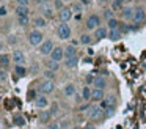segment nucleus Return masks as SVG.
<instances>
[{"mask_svg":"<svg viewBox=\"0 0 146 129\" xmlns=\"http://www.w3.org/2000/svg\"><path fill=\"white\" fill-rule=\"evenodd\" d=\"M102 25V16L96 14V13H93V14H90L88 17H86L85 21V28L88 31H94L98 27H101Z\"/></svg>","mask_w":146,"mask_h":129,"instance_id":"nucleus-1","label":"nucleus"},{"mask_svg":"<svg viewBox=\"0 0 146 129\" xmlns=\"http://www.w3.org/2000/svg\"><path fill=\"white\" fill-rule=\"evenodd\" d=\"M57 36L60 38V39H63V41L71 39V36H72V30H71V27L68 25V22H61V24L57 27Z\"/></svg>","mask_w":146,"mask_h":129,"instance_id":"nucleus-2","label":"nucleus"},{"mask_svg":"<svg viewBox=\"0 0 146 129\" xmlns=\"http://www.w3.org/2000/svg\"><path fill=\"white\" fill-rule=\"evenodd\" d=\"M29 43L32 44V46H35V47H39L42 44V41H44V35L39 31V28H35V30H32L29 33Z\"/></svg>","mask_w":146,"mask_h":129,"instance_id":"nucleus-3","label":"nucleus"},{"mask_svg":"<svg viewBox=\"0 0 146 129\" xmlns=\"http://www.w3.org/2000/svg\"><path fill=\"white\" fill-rule=\"evenodd\" d=\"M145 21H146V8H145V6H141V5L135 6V9H133L132 22L135 25H141Z\"/></svg>","mask_w":146,"mask_h":129,"instance_id":"nucleus-4","label":"nucleus"},{"mask_svg":"<svg viewBox=\"0 0 146 129\" xmlns=\"http://www.w3.org/2000/svg\"><path fill=\"white\" fill-rule=\"evenodd\" d=\"M86 116H88V120H99L101 118V115H104V110L101 109V106L99 104H93V106H88L86 107Z\"/></svg>","mask_w":146,"mask_h":129,"instance_id":"nucleus-5","label":"nucleus"},{"mask_svg":"<svg viewBox=\"0 0 146 129\" xmlns=\"http://www.w3.org/2000/svg\"><path fill=\"white\" fill-rule=\"evenodd\" d=\"M133 9H135V6H130V5H124L123 8H121L119 11V17L121 21L124 22H132V17H133Z\"/></svg>","mask_w":146,"mask_h":129,"instance_id":"nucleus-6","label":"nucleus"},{"mask_svg":"<svg viewBox=\"0 0 146 129\" xmlns=\"http://www.w3.org/2000/svg\"><path fill=\"white\" fill-rule=\"evenodd\" d=\"M74 16V11L71 6H64V8H61L60 11H58V19H60V22H69L71 19H72Z\"/></svg>","mask_w":146,"mask_h":129,"instance_id":"nucleus-7","label":"nucleus"},{"mask_svg":"<svg viewBox=\"0 0 146 129\" xmlns=\"http://www.w3.org/2000/svg\"><path fill=\"white\" fill-rule=\"evenodd\" d=\"M54 41L52 39H44L42 41V44L39 46V53L41 55H50V52L54 50Z\"/></svg>","mask_w":146,"mask_h":129,"instance_id":"nucleus-8","label":"nucleus"},{"mask_svg":"<svg viewBox=\"0 0 146 129\" xmlns=\"http://www.w3.org/2000/svg\"><path fill=\"white\" fill-rule=\"evenodd\" d=\"M54 90H55V84L50 80V79H46V80L39 85V93H42V94H49Z\"/></svg>","mask_w":146,"mask_h":129,"instance_id":"nucleus-9","label":"nucleus"},{"mask_svg":"<svg viewBox=\"0 0 146 129\" xmlns=\"http://www.w3.org/2000/svg\"><path fill=\"white\" fill-rule=\"evenodd\" d=\"M93 36H94L96 41H101V39H104V38H108L107 25H101V27H98L94 31H93Z\"/></svg>","mask_w":146,"mask_h":129,"instance_id":"nucleus-10","label":"nucleus"},{"mask_svg":"<svg viewBox=\"0 0 146 129\" xmlns=\"http://www.w3.org/2000/svg\"><path fill=\"white\" fill-rule=\"evenodd\" d=\"M50 58L55 60V61H63L64 60V47L55 46L54 50L50 52Z\"/></svg>","mask_w":146,"mask_h":129,"instance_id":"nucleus-11","label":"nucleus"},{"mask_svg":"<svg viewBox=\"0 0 146 129\" xmlns=\"http://www.w3.org/2000/svg\"><path fill=\"white\" fill-rule=\"evenodd\" d=\"M54 6L50 3H44V5L39 6V11H41V16H44L46 19H52L54 17Z\"/></svg>","mask_w":146,"mask_h":129,"instance_id":"nucleus-12","label":"nucleus"},{"mask_svg":"<svg viewBox=\"0 0 146 129\" xmlns=\"http://www.w3.org/2000/svg\"><path fill=\"white\" fill-rule=\"evenodd\" d=\"M11 60H13L16 65H24V63H25V53H24L22 50L16 49L13 52V55H11Z\"/></svg>","mask_w":146,"mask_h":129,"instance_id":"nucleus-13","label":"nucleus"},{"mask_svg":"<svg viewBox=\"0 0 146 129\" xmlns=\"http://www.w3.org/2000/svg\"><path fill=\"white\" fill-rule=\"evenodd\" d=\"M104 98H105V93L102 88H93L91 90V101L93 102H101Z\"/></svg>","mask_w":146,"mask_h":129,"instance_id":"nucleus-14","label":"nucleus"},{"mask_svg":"<svg viewBox=\"0 0 146 129\" xmlns=\"http://www.w3.org/2000/svg\"><path fill=\"white\" fill-rule=\"evenodd\" d=\"M32 24H33L35 28H39V30H41V28H44L46 25H47V19H46L44 16L39 14V16H35V17H33Z\"/></svg>","mask_w":146,"mask_h":129,"instance_id":"nucleus-15","label":"nucleus"},{"mask_svg":"<svg viewBox=\"0 0 146 129\" xmlns=\"http://www.w3.org/2000/svg\"><path fill=\"white\" fill-rule=\"evenodd\" d=\"M79 41H80V44H83V46H90V44H93L96 39H94V36H93L91 33L86 31V33H82L79 36Z\"/></svg>","mask_w":146,"mask_h":129,"instance_id":"nucleus-16","label":"nucleus"},{"mask_svg":"<svg viewBox=\"0 0 146 129\" xmlns=\"http://www.w3.org/2000/svg\"><path fill=\"white\" fill-rule=\"evenodd\" d=\"M107 79L104 77V76H98V77H94V82H93V87L94 88H102V90H105L107 88Z\"/></svg>","mask_w":146,"mask_h":129,"instance_id":"nucleus-17","label":"nucleus"},{"mask_svg":"<svg viewBox=\"0 0 146 129\" xmlns=\"http://www.w3.org/2000/svg\"><path fill=\"white\" fill-rule=\"evenodd\" d=\"M63 65L66 66V68H69V69H72V68H76L77 65H79V57H66V58L63 60Z\"/></svg>","mask_w":146,"mask_h":129,"instance_id":"nucleus-18","label":"nucleus"},{"mask_svg":"<svg viewBox=\"0 0 146 129\" xmlns=\"http://www.w3.org/2000/svg\"><path fill=\"white\" fill-rule=\"evenodd\" d=\"M123 31L119 28H113V30H108V39L110 41H119L123 38Z\"/></svg>","mask_w":146,"mask_h":129,"instance_id":"nucleus-19","label":"nucleus"},{"mask_svg":"<svg viewBox=\"0 0 146 129\" xmlns=\"http://www.w3.org/2000/svg\"><path fill=\"white\" fill-rule=\"evenodd\" d=\"M35 102H36V107L38 109H46V107L49 106V101H47V98H46V94H39L38 98L35 99Z\"/></svg>","mask_w":146,"mask_h":129,"instance_id":"nucleus-20","label":"nucleus"},{"mask_svg":"<svg viewBox=\"0 0 146 129\" xmlns=\"http://www.w3.org/2000/svg\"><path fill=\"white\" fill-rule=\"evenodd\" d=\"M63 94H64V96H68V98L74 96V94H76V85H74V84H68V85H64V88H63Z\"/></svg>","mask_w":146,"mask_h":129,"instance_id":"nucleus-21","label":"nucleus"},{"mask_svg":"<svg viewBox=\"0 0 146 129\" xmlns=\"http://www.w3.org/2000/svg\"><path fill=\"white\" fill-rule=\"evenodd\" d=\"M107 22V28L108 30H113V28H119V25H121V21L119 19H116V17H111V19H108V21H105Z\"/></svg>","mask_w":146,"mask_h":129,"instance_id":"nucleus-22","label":"nucleus"},{"mask_svg":"<svg viewBox=\"0 0 146 129\" xmlns=\"http://www.w3.org/2000/svg\"><path fill=\"white\" fill-rule=\"evenodd\" d=\"M76 55H77V46L69 44V46L64 47V58L66 57H76Z\"/></svg>","mask_w":146,"mask_h":129,"instance_id":"nucleus-23","label":"nucleus"},{"mask_svg":"<svg viewBox=\"0 0 146 129\" xmlns=\"http://www.w3.org/2000/svg\"><path fill=\"white\" fill-rule=\"evenodd\" d=\"M126 5V0H111L110 2V8L113 11H121V8Z\"/></svg>","mask_w":146,"mask_h":129,"instance_id":"nucleus-24","label":"nucleus"},{"mask_svg":"<svg viewBox=\"0 0 146 129\" xmlns=\"http://www.w3.org/2000/svg\"><path fill=\"white\" fill-rule=\"evenodd\" d=\"M71 8H72V11L76 13V14H82L83 9H85V5H83L82 2H72L71 3Z\"/></svg>","mask_w":146,"mask_h":129,"instance_id":"nucleus-25","label":"nucleus"},{"mask_svg":"<svg viewBox=\"0 0 146 129\" xmlns=\"http://www.w3.org/2000/svg\"><path fill=\"white\" fill-rule=\"evenodd\" d=\"M14 11H16V14H17V16H29V14H30V6L17 5Z\"/></svg>","mask_w":146,"mask_h":129,"instance_id":"nucleus-26","label":"nucleus"},{"mask_svg":"<svg viewBox=\"0 0 146 129\" xmlns=\"http://www.w3.org/2000/svg\"><path fill=\"white\" fill-rule=\"evenodd\" d=\"M115 17V11L110 8V5L105 6L104 9H102V19H105V21H108V19Z\"/></svg>","mask_w":146,"mask_h":129,"instance_id":"nucleus-27","label":"nucleus"},{"mask_svg":"<svg viewBox=\"0 0 146 129\" xmlns=\"http://www.w3.org/2000/svg\"><path fill=\"white\" fill-rule=\"evenodd\" d=\"M10 60H11V57L8 53H0V66L2 68H8L10 66Z\"/></svg>","mask_w":146,"mask_h":129,"instance_id":"nucleus-28","label":"nucleus"},{"mask_svg":"<svg viewBox=\"0 0 146 129\" xmlns=\"http://www.w3.org/2000/svg\"><path fill=\"white\" fill-rule=\"evenodd\" d=\"M82 98L83 101H91V88H90V85L82 88Z\"/></svg>","mask_w":146,"mask_h":129,"instance_id":"nucleus-29","label":"nucleus"},{"mask_svg":"<svg viewBox=\"0 0 146 129\" xmlns=\"http://www.w3.org/2000/svg\"><path fill=\"white\" fill-rule=\"evenodd\" d=\"M60 61H55V60H49V61H46V66H47V69H52V71H58L60 69V65H58Z\"/></svg>","mask_w":146,"mask_h":129,"instance_id":"nucleus-30","label":"nucleus"},{"mask_svg":"<svg viewBox=\"0 0 146 129\" xmlns=\"http://www.w3.org/2000/svg\"><path fill=\"white\" fill-rule=\"evenodd\" d=\"M115 110H116V106H108L107 109H104V116H105V118L113 116L115 115Z\"/></svg>","mask_w":146,"mask_h":129,"instance_id":"nucleus-31","label":"nucleus"},{"mask_svg":"<svg viewBox=\"0 0 146 129\" xmlns=\"http://www.w3.org/2000/svg\"><path fill=\"white\" fill-rule=\"evenodd\" d=\"M13 124L24 126V124H25V118H24L22 115H13Z\"/></svg>","mask_w":146,"mask_h":129,"instance_id":"nucleus-32","label":"nucleus"},{"mask_svg":"<svg viewBox=\"0 0 146 129\" xmlns=\"http://www.w3.org/2000/svg\"><path fill=\"white\" fill-rule=\"evenodd\" d=\"M17 24H19L21 27H25V25L30 24V17L29 16H17Z\"/></svg>","mask_w":146,"mask_h":129,"instance_id":"nucleus-33","label":"nucleus"},{"mask_svg":"<svg viewBox=\"0 0 146 129\" xmlns=\"http://www.w3.org/2000/svg\"><path fill=\"white\" fill-rule=\"evenodd\" d=\"M50 116H52L50 112H41V115H39V121L41 123H49L50 121Z\"/></svg>","mask_w":146,"mask_h":129,"instance_id":"nucleus-34","label":"nucleus"},{"mask_svg":"<svg viewBox=\"0 0 146 129\" xmlns=\"http://www.w3.org/2000/svg\"><path fill=\"white\" fill-rule=\"evenodd\" d=\"M14 71H16V74H17V76H25V74H27V69L24 68L22 65H16Z\"/></svg>","mask_w":146,"mask_h":129,"instance_id":"nucleus-35","label":"nucleus"},{"mask_svg":"<svg viewBox=\"0 0 146 129\" xmlns=\"http://www.w3.org/2000/svg\"><path fill=\"white\" fill-rule=\"evenodd\" d=\"M63 0H54V8L57 9V11H60L61 8H64V5H63Z\"/></svg>","mask_w":146,"mask_h":129,"instance_id":"nucleus-36","label":"nucleus"},{"mask_svg":"<svg viewBox=\"0 0 146 129\" xmlns=\"http://www.w3.org/2000/svg\"><path fill=\"white\" fill-rule=\"evenodd\" d=\"M105 101L108 102V106H116V98H115L113 94H110V96H105Z\"/></svg>","mask_w":146,"mask_h":129,"instance_id":"nucleus-37","label":"nucleus"},{"mask_svg":"<svg viewBox=\"0 0 146 129\" xmlns=\"http://www.w3.org/2000/svg\"><path fill=\"white\" fill-rule=\"evenodd\" d=\"M54 76H55V71H52V69H46V71H44V77L46 79H50V80H52Z\"/></svg>","mask_w":146,"mask_h":129,"instance_id":"nucleus-38","label":"nucleus"},{"mask_svg":"<svg viewBox=\"0 0 146 129\" xmlns=\"http://www.w3.org/2000/svg\"><path fill=\"white\" fill-rule=\"evenodd\" d=\"M96 2H98V5H99V6H108L111 0H96Z\"/></svg>","mask_w":146,"mask_h":129,"instance_id":"nucleus-39","label":"nucleus"},{"mask_svg":"<svg viewBox=\"0 0 146 129\" xmlns=\"http://www.w3.org/2000/svg\"><path fill=\"white\" fill-rule=\"evenodd\" d=\"M30 2L32 0H16L17 5H24V6H30Z\"/></svg>","mask_w":146,"mask_h":129,"instance_id":"nucleus-40","label":"nucleus"},{"mask_svg":"<svg viewBox=\"0 0 146 129\" xmlns=\"http://www.w3.org/2000/svg\"><path fill=\"white\" fill-rule=\"evenodd\" d=\"M8 43H10V44H16L17 43L16 35H10V36H8Z\"/></svg>","mask_w":146,"mask_h":129,"instance_id":"nucleus-41","label":"nucleus"},{"mask_svg":"<svg viewBox=\"0 0 146 129\" xmlns=\"http://www.w3.org/2000/svg\"><path fill=\"white\" fill-rule=\"evenodd\" d=\"M7 14H8L7 6H0V17H3V16H7Z\"/></svg>","mask_w":146,"mask_h":129,"instance_id":"nucleus-42","label":"nucleus"},{"mask_svg":"<svg viewBox=\"0 0 146 129\" xmlns=\"http://www.w3.org/2000/svg\"><path fill=\"white\" fill-rule=\"evenodd\" d=\"M93 82H94V76L88 74L86 76V85H93Z\"/></svg>","mask_w":146,"mask_h":129,"instance_id":"nucleus-43","label":"nucleus"},{"mask_svg":"<svg viewBox=\"0 0 146 129\" xmlns=\"http://www.w3.org/2000/svg\"><path fill=\"white\" fill-rule=\"evenodd\" d=\"M47 129H61V126L57 124V123H50V124L47 126Z\"/></svg>","mask_w":146,"mask_h":129,"instance_id":"nucleus-44","label":"nucleus"},{"mask_svg":"<svg viewBox=\"0 0 146 129\" xmlns=\"http://www.w3.org/2000/svg\"><path fill=\"white\" fill-rule=\"evenodd\" d=\"M49 2H50V0H35V3H36V5H38V6L44 5V3H49Z\"/></svg>","mask_w":146,"mask_h":129,"instance_id":"nucleus-45","label":"nucleus"},{"mask_svg":"<svg viewBox=\"0 0 146 129\" xmlns=\"http://www.w3.org/2000/svg\"><path fill=\"white\" fill-rule=\"evenodd\" d=\"M36 98L38 96H36L35 91H29V99H36Z\"/></svg>","mask_w":146,"mask_h":129,"instance_id":"nucleus-46","label":"nucleus"},{"mask_svg":"<svg viewBox=\"0 0 146 129\" xmlns=\"http://www.w3.org/2000/svg\"><path fill=\"white\" fill-rule=\"evenodd\" d=\"M83 129H96V128H94V126H93V124H86V126H85V128H83Z\"/></svg>","mask_w":146,"mask_h":129,"instance_id":"nucleus-47","label":"nucleus"},{"mask_svg":"<svg viewBox=\"0 0 146 129\" xmlns=\"http://www.w3.org/2000/svg\"><path fill=\"white\" fill-rule=\"evenodd\" d=\"M80 2H82L83 5H90V0H80Z\"/></svg>","mask_w":146,"mask_h":129,"instance_id":"nucleus-48","label":"nucleus"},{"mask_svg":"<svg viewBox=\"0 0 146 129\" xmlns=\"http://www.w3.org/2000/svg\"><path fill=\"white\" fill-rule=\"evenodd\" d=\"M143 69H146V63H143Z\"/></svg>","mask_w":146,"mask_h":129,"instance_id":"nucleus-49","label":"nucleus"},{"mask_svg":"<svg viewBox=\"0 0 146 129\" xmlns=\"http://www.w3.org/2000/svg\"><path fill=\"white\" fill-rule=\"evenodd\" d=\"M72 129H80V128H79V126H76V128H72Z\"/></svg>","mask_w":146,"mask_h":129,"instance_id":"nucleus-50","label":"nucleus"},{"mask_svg":"<svg viewBox=\"0 0 146 129\" xmlns=\"http://www.w3.org/2000/svg\"><path fill=\"white\" fill-rule=\"evenodd\" d=\"M63 2H72V0H63Z\"/></svg>","mask_w":146,"mask_h":129,"instance_id":"nucleus-51","label":"nucleus"},{"mask_svg":"<svg viewBox=\"0 0 146 129\" xmlns=\"http://www.w3.org/2000/svg\"><path fill=\"white\" fill-rule=\"evenodd\" d=\"M46 129H47V128H46Z\"/></svg>","mask_w":146,"mask_h":129,"instance_id":"nucleus-52","label":"nucleus"},{"mask_svg":"<svg viewBox=\"0 0 146 129\" xmlns=\"http://www.w3.org/2000/svg\"><path fill=\"white\" fill-rule=\"evenodd\" d=\"M145 2H146V0H145Z\"/></svg>","mask_w":146,"mask_h":129,"instance_id":"nucleus-53","label":"nucleus"}]
</instances>
